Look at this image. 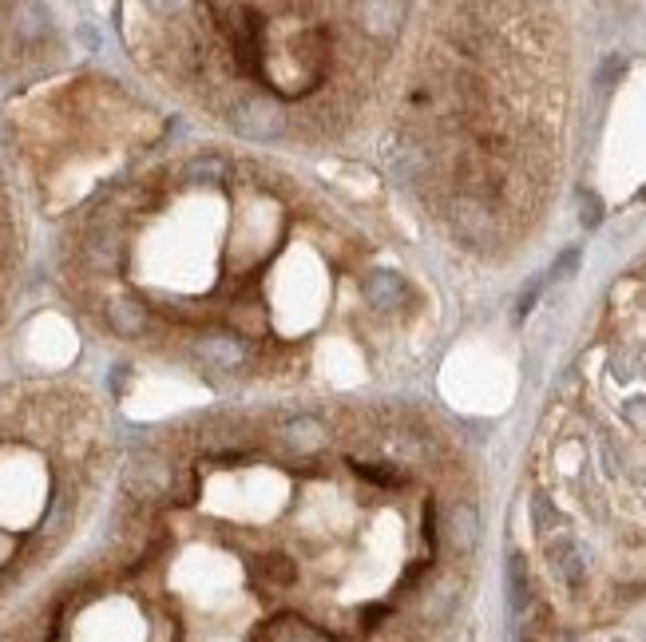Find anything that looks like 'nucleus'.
<instances>
[{"instance_id":"1","label":"nucleus","mask_w":646,"mask_h":642,"mask_svg":"<svg viewBox=\"0 0 646 642\" xmlns=\"http://www.w3.org/2000/svg\"><path fill=\"white\" fill-rule=\"evenodd\" d=\"M215 28L226 36L234 64L246 80L266 84V16L254 4H211Z\"/></svg>"},{"instance_id":"2","label":"nucleus","mask_w":646,"mask_h":642,"mask_svg":"<svg viewBox=\"0 0 646 642\" xmlns=\"http://www.w3.org/2000/svg\"><path fill=\"white\" fill-rule=\"evenodd\" d=\"M226 119H230V127L242 139L270 143V139L286 135V111L274 104L270 96H238L234 104L226 107Z\"/></svg>"},{"instance_id":"3","label":"nucleus","mask_w":646,"mask_h":642,"mask_svg":"<svg viewBox=\"0 0 646 642\" xmlns=\"http://www.w3.org/2000/svg\"><path fill=\"white\" fill-rule=\"evenodd\" d=\"M171 484H175V468L163 456L143 452V456H131L123 468V488L135 500H163L171 492Z\"/></svg>"},{"instance_id":"4","label":"nucleus","mask_w":646,"mask_h":642,"mask_svg":"<svg viewBox=\"0 0 646 642\" xmlns=\"http://www.w3.org/2000/svg\"><path fill=\"white\" fill-rule=\"evenodd\" d=\"M448 226H452V234L460 238V242H468V246H488L492 238H496V218L492 211L484 207V203H476V199H452L448 203Z\"/></svg>"},{"instance_id":"5","label":"nucleus","mask_w":646,"mask_h":642,"mask_svg":"<svg viewBox=\"0 0 646 642\" xmlns=\"http://www.w3.org/2000/svg\"><path fill=\"white\" fill-rule=\"evenodd\" d=\"M80 254H84V266L96 270V274H115L123 266V238L119 230L108 226V222H96L84 242H80Z\"/></svg>"},{"instance_id":"6","label":"nucleus","mask_w":646,"mask_h":642,"mask_svg":"<svg viewBox=\"0 0 646 642\" xmlns=\"http://www.w3.org/2000/svg\"><path fill=\"white\" fill-rule=\"evenodd\" d=\"M361 294H365V302H369L373 310L393 314V310L405 302V278L393 274V270H373V274L361 282Z\"/></svg>"},{"instance_id":"7","label":"nucleus","mask_w":646,"mask_h":642,"mask_svg":"<svg viewBox=\"0 0 646 642\" xmlns=\"http://www.w3.org/2000/svg\"><path fill=\"white\" fill-rule=\"evenodd\" d=\"M444 539L456 555H468L480 539V516L472 504H452L448 508V520H444Z\"/></svg>"},{"instance_id":"8","label":"nucleus","mask_w":646,"mask_h":642,"mask_svg":"<svg viewBox=\"0 0 646 642\" xmlns=\"http://www.w3.org/2000/svg\"><path fill=\"white\" fill-rule=\"evenodd\" d=\"M195 353L211 365V369H238L246 361V341L234 333H211L195 345Z\"/></svg>"},{"instance_id":"9","label":"nucleus","mask_w":646,"mask_h":642,"mask_svg":"<svg viewBox=\"0 0 646 642\" xmlns=\"http://www.w3.org/2000/svg\"><path fill=\"white\" fill-rule=\"evenodd\" d=\"M282 444L290 452H298V456H310V452H318V448L329 444V432H325L318 417H290L282 425Z\"/></svg>"},{"instance_id":"10","label":"nucleus","mask_w":646,"mask_h":642,"mask_svg":"<svg viewBox=\"0 0 646 642\" xmlns=\"http://www.w3.org/2000/svg\"><path fill=\"white\" fill-rule=\"evenodd\" d=\"M365 20V32L373 36V40H385V44H393L397 36H401V24H405V4H361L357 8Z\"/></svg>"},{"instance_id":"11","label":"nucleus","mask_w":646,"mask_h":642,"mask_svg":"<svg viewBox=\"0 0 646 642\" xmlns=\"http://www.w3.org/2000/svg\"><path fill=\"white\" fill-rule=\"evenodd\" d=\"M108 325L115 337H143L147 333V306L139 298H111Z\"/></svg>"},{"instance_id":"12","label":"nucleus","mask_w":646,"mask_h":642,"mask_svg":"<svg viewBox=\"0 0 646 642\" xmlns=\"http://www.w3.org/2000/svg\"><path fill=\"white\" fill-rule=\"evenodd\" d=\"M456 595H460L456 579H436V583H429L425 595H421V619L425 623H444L452 615V607H456Z\"/></svg>"},{"instance_id":"13","label":"nucleus","mask_w":646,"mask_h":642,"mask_svg":"<svg viewBox=\"0 0 646 642\" xmlns=\"http://www.w3.org/2000/svg\"><path fill=\"white\" fill-rule=\"evenodd\" d=\"M12 28H16V36L24 40V44H40L44 36H52V16H48V8H40V4H16L12 8Z\"/></svg>"},{"instance_id":"14","label":"nucleus","mask_w":646,"mask_h":642,"mask_svg":"<svg viewBox=\"0 0 646 642\" xmlns=\"http://www.w3.org/2000/svg\"><path fill=\"white\" fill-rule=\"evenodd\" d=\"M353 472L365 480V484H377V488H401L409 476L401 464H389V460H349Z\"/></svg>"},{"instance_id":"15","label":"nucleus","mask_w":646,"mask_h":642,"mask_svg":"<svg viewBox=\"0 0 646 642\" xmlns=\"http://www.w3.org/2000/svg\"><path fill=\"white\" fill-rule=\"evenodd\" d=\"M508 603H512L516 615L532 603V575H528V559L520 551L508 559Z\"/></svg>"},{"instance_id":"16","label":"nucleus","mask_w":646,"mask_h":642,"mask_svg":"<svg viewBox=\"0 0 646 642\" xmlns=\"http://www.w3.org/2000/svg\"><path fill=\"white\" fill-rule=\"evenodd\" d=\"M183 179L191 187H218L226 183V163L218 155H195L187 167H183Z\"/></svg>"},{"instance_id":"17","label":"nucleus","mask_w":646,"mask_h":642,"mask_svg":"<svg viewBox=\"0 0 646 642\" xmlns=\"http://www.w3.org/2000/svg\"><path fill=\"white\" fill-rule=\"evenodd\" d=\"M258 571H262L274 587H294V583H298V563H294L290 555H282V551L258 555Z\"/></svg>"},{"instance_id":"18","label":"nucleus","mask_w":646,"mask_h":642,"mask_svg":"<svg viewBox=\"0 0 646 642\" xmlns=\"http://www.w3.org/2000/svg\"><path fill=\"white\" fill-rule=\"evenodd\" d=\"M551 563H555V571L567 579V583H583V575H587V563H583V551L575 547V543H559V547H551Z\"/></svg>"},{"instance_id":"19","label":"nucleus","mask_w":646,"mask_h":642,"mask_svg":"<svg viewBox=\"0 0 646 642\" xmlns=\"http://www.w3.org/2000/svg\"><path fill=\"white\" fill-rule=\"evenodd\" d=\"M448 44L456 52H464V56H480L488 40H484V32L472 20H460V24H448Z\"/></svg>"},{"instance_id":"20","label":"nucleus","mask_w":646,"mask_h":642,"mask_svg":"<svg viewBox=\"0 0 646 642\" xmlns=\"http://www.w3.org/2000/svg\"><path fill=\"white\" fill-rule=\"evenodd\" d=\"M623 76H627V56H619V52H615V56H607V60L599 64L595 84H599V88H615Z\"/></svg>"},{"instance_id":"21","label":"nucleus","mask_w":646,"mask_h":642,"mask_svg":"<svg viewBox=\"0 0 646 642\" xmlns=\"http://www.w3.org/2000/svg\"><path fill=\"white\" fill-rule=\"evenodd\" d=\"M579 222L587 226V230H595L599 222H603V199L595 195V191H579Z\"/></svg>"},{"instance_id":"22","label":"nucleus","mask_w":646,"mask_h":642,"mask_svg":"<svg viewBox=\"0 0 646 642\" xmlns=\"http://www.w3.org/2000/svg\"><path fill=\"white\" fill-rule=\"evenodd\" d=\"M532 520H536V532H551V528H559V512H555V504L536 492L532 496Z\"/></svg>"},{"instance_id":"23","label":"nucleus","mask_w":646,"mask_h":642,"mask_svg":"<svg viewBox=\"0 0 646 642\" xmlns=\"http://www.w3.org/2000/svg\"><path fill=\"white\" fill-rule=\"evenodd\" d=\"M539 294H543V278H532L524 290H520V302H516V318L524 321L532 310H536V302H539Z\"/></svg>"},{"instance_id":"24","label":"nucleus","mask_w":646,"mask_h":642,"mask_svg":"<svg viewBox=\"0 0 646 642\" xmlns=\"http://www.w3.org/2000/svg\"><path fill=\"white\" fill-rule=\"evenodd\" d=\"M579 258H583V254H579L575 246H571V250H563V254L551 262V278H571V274L579 270Z\"/></svg>"},{"instance_id":"25","label":"nucleus","mask_w":646,"mask_h":642,"mask_svg":"<svg viewBox=\"0 0 646 642\" xmlns=\"http://www.w3.org/2000/svg\"><path fill=\"white\" fill-rule=\"evenodd\" d=\"M389 615V603H373V607H361V623L365 627H377L381 619Z\"/></svg>"},{"instance_id":"26","label":"nucleus","mask_w":646,"mask_h":642,"mask_svg":"<svg viewBox=\"0 0 646 642\" xmlns=\"http://www.w3.org/2000/svg\"><path fill=\"white\" fill-rule=\"evenodd\" d=\"M425 539H429V543H436V504H425Z\"/></svg>"},{"instance_id":"27","label":"nucleus","mask_w":646,"mask_h":642,"mask_svg":"<svg viewBox=\"0 0 646 642\" xmlns=\"http://www.w3.org/2000/svg\"><path fill=\"white\" fill-rule=\"evenodd\" d=\"M555 642H579V639H575V635H559Z\"/></svg>"}]
</instances>
